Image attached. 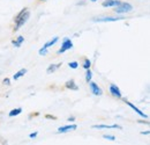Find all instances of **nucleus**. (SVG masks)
<instances>
[{"label":"nucleus","mask_w":150,"mask_h":145,"mask_svg":"<svg viewBox=\"0 0 150 145\" xmlns=\"http://www.w3.org/2000/svg\"><path fill=\"white\" fill-rule=\"evenodd\" d=\"M89 88H90V91H91V93L94 94L95 96H100V95H103V90H102L96 83H94L93 80L89 83Z\"/></svg>","instance_id":"5"},{"label":"nucleus","mask_w":150,"mask_h":145,"mask_svg":"<svg viewBox=\"0 0 150 145\" xmlns=\"http://www.w3.org/2000/svg\"><path fill=\"white\" fill-rule=\"evenodd\" d=\"M61 65H62V63H58V64H51V65H49V67L46 69V73H47V74H52L53 72H56Z\"/></svg>","instance_id":"12"},{"label":"nucleus","mask_w":150,"mask_h":145,"mask_svg":"<svg viewBox=\"0 0 150 145\" xmlns=\"http://www.w3.org/2000/svg\"><path fill=\"white\" fill-rule=\"evenodd\" d=\"M72 48H73V42H72V39H71L69 37H65L64 41H62V43H61V48L57 51V54L58 55L64 54V52L71 50Z\"/></svg>","instance_id":"3"},{"label":"nucleus","mask_w":150,"mask_h":145,"mask_svg":"<svg viewBox=\"0 0 150 145\" xmlns=\"http://www.w3.org/2000/svg\"><path fill=\"white\" fill-rule=\"evenodd\" d=\"M65 88H67V90H71V91H79V86L75 84L74 79L67 80V81L65 83Z\"/></svg>","instance_id":"11"},{"label":"nucleus","mask_w":150,"mask_h":145,"mask_svg":"<svg viewBox=\"0 0 150 145\" xmlns=\"http://www.w3.org/2000/svg\"><path fill=\"white\" fill-rule=\"evenodd\" d=\"M29 18H30V12H29V9H28V11H27V12L23 14V17H22V18H20L18 21H15V22H14L15 24H14L13 32H14V33H16V32H18V30L20 29V28L22 27V26H24V24L28 22Z\"/></svg>","instance_id":"2"},{"label":"nucleus","mask_w":150,"mask_h":145,"mask_svg":"<svg viewBox=\"0 0 150 145\" xmlns=\"http://www.w3.org/2000/svg\"><path fill=\"white\" fill-rule=\"evenodd\" d=\"M47 54H49V49H45V48H43V47L38 50V55H39V56H46Z\"/></svg>","instance_id":"20"},{"label":"nucleus","mask_w":150,"mask_h":145,"mask_svg":"<svg viewBox=\"0 0 150 145\" xmlns=\"http://www.w3.org/2000/svg\"><path fill=\"white\" fill-rule=\"evenodd\" d=\"M87 72H86V81L89 84L90 81H91V79H93V72H91V70L89 69V70H86Z\"/></svg>","instance_id":"19"},{"label":"nucleus","mask_w":150,"mask_h":145,"mask_svg":"<svg viewBox=\"0 0 150 145\" xmlns=\"http://www.w3.org/2000/svg\"><path fill=\"white\" fill-rule=\"evenodd\" d=\"M93 129H119V130H122V127L119 126V124H112V126H108V124H94L93 126Z\"/></svg>","instance_id":"9"},{"label":"nucleus","mask_w":150,"mask_h":145,"mask_svg":"<svg viewBox=\"0 0 150 145\" xmlns=\"http://www.w3.org/2000/svg\"><path fill=\"white\" fill-rule=\"evenodd\" d=\"M27 11H28V8H27V7H24V8H22V9L20 11L19 13H18V14H16V15L14 17V22H15V21H18V20H19L20 18H22V17H23V14H24V13H25Z\"/></svg>","instance_id":"18"},{"label":"nucleus","mask_w":150,"mask_h":145,"mask_svg":"<svg viewBox=\"0 0 150 145\" xmlns=\"http://www.w3.org/2000/svg\"><path fill=\"white\" fill-rule=\"evenodd\" d=\"M133 11V6H132L129 2H126V1H121V4L117 7H114L113 12L115 14H119V15H124V14H128Z\"/></svg>","instance_id":"1"},{"label":"nucleus","mask_w":150,"mask_h":145,"mask_svg":"<svg viewBox=\"0 0 150 145\" xmlns=\"http://www.w3.org/2000/svg\"><path fill=\"white\" fill-rule=\"evenodd\" d=\"M109 91H110V94L112 95L113 98H115V99H122V93H121L120 88L117 85L111 84L110 87H109Z\"/></svg>","instance_id":"4"},{"label":"nucleus","mask_w":150,"mask_h":145,"mask_svg":"<svg viewBox=\"0 0 150 145\" xmlns=\"http://www.w3.org/2000/svg\"><path fill=\"white\" fill-rule=\"evenodd\" d=\"M82 67L84 70H89L91 67V60L89 58H83V62H82Z\"/></svg>","instance_id":"17"},{"label":"nucleus","mask_w":150,"mask_h":145,"mask_svg":"<svg viewBox=\"0 0 150 145\" xmlns=\"http://www.w3.org/2000/svg\"><path fill=\"white\" fill-rule=\"evenodd\" d=\"M23 42H24V37L18 36L15 39H13V41H12V44H13L15 48H20V47L23 44Z\"/></svg>","instance_id":"14"},{"label":"nucleus","mask_w":150,"mask_h":145,"mask_svg":"<svg viewBox=\"0 0 150 145\" xmlns=\"http://www.w3.org/2000/svg\"><path fill=\"white\" fill-rule=\"evenodd\" d=\"M139 123H142V124H147V126H149V122H148V121H139Z\"/></svg>","instance_id":"27"},{"label":"nucleus","mask_w":150,"mask_h":145,"mask_svg":"<svg viewBox=\"0 0 150 145\" xmlns=\"http://www.w3.org/2000/svg\"><path fill=\"white\" fill-rule=\"evenodd\" d=\"M45 118H47V120H57V117L53 116V115H45Z\"/></svg>","instance_id":"25"},{"label":"nucleus","mask_w":150,"mask_h":145,"mask_svg":"<svg viewBox=\"0 0 150 145\" xmlns=\"http://www.w3.org/2000/svg\"><path fill=\"white\" fill-rule=\"evenodd\" d=\"M90 1H91V2H96V1H97V0H90Z\"/></svg>","instance_id":"30"},{"label":"nucleus","mask_w":150,"mask_h":145,"mask_svg":"<svg viewBox=\"0 0 150 145\" xmlns=\"http://www.w3.org/2000/svg\"><path fill=\"white\" fill-rule=\"evenodd\" d=\"M46 0H37V4H40V2H45Z\"/></svg>","instance_id":"29"},{"label":"nucleus","mask_w":150,"mask_h":145,"mask_svg":"<svg viewBox=\"0 0 150 145\" xmlns=\"http://www.w3.org/2000/svg\"><path fill=\"white\" fill-rule=\"evenodd\" d=\"M75 120H76V118H75V116H71V117H69L67 121H68L69 123H73V122H75Z\"/></svg>","instance_id":"26"},{"label":"nucleus","mask_w":150,"mask_h":145,"mask_svg":"<svg viewBox=\"0 0 150 145\" xmlns=\"http://www.w3.org/2000/svg\"><path fill=\"white\" fill-rule=\"evenodd\" d=\"M2 85H5V86H9V85H11V80H9V78H5V79L2 80Z\"/></svg>","instance_id":"23"},{"label":"nucleus","mask_w":150,"mask_h":145,"mask_svg":"<svg viewBox=\"0 0 150 145\" xmlns=\"http://www.w3.org/2000/svg\"><path fill=\"white\" fill-rule=\"evenodd\" d=\"M121 4V0H104L103 2H102V6L103 7H117V6H119Z\"/></svg>","instance_id":"10"},{"label":"nucleus","mask_w":150,"mask_h":145,"mask_svg":"<svg viewBox=\"0 0 150 145\" xmlns=\"http://www.w3.org/2000/svg\"><path fill=\"white\" fill-rule=\"evenodd\" d=\"M103 138L104 139H108V141H112V142H114L117 139L115 136H113V135H103Z\"/></svg>","instance_id":"22"},{"label":"nucleus","mask_w":150,"mask_h":145,"mask_svg":"<svg viewBox=\"0 0 150 145\" xmlns=\"http://www.w3.org/2000/svg\"><path fill=\"white\" fill-rule=\"evenodd\" d=\"M68 66H69L71 69H73V70H76V69L79 67V63H77L76 60H74V62H69Z\"/></svg>","instance_id":"21"},{"label":"nucleus","mask_w":150,"mask_h":145,"mask_svg":"<svg viewBox=\"0 0 150 145\" xmlns=\"http://www.w3.org/2000/svg\"><path fill=\"white\" fill-rule=\"evenodd\" d=\"M27 72H28V70H27V69H21V70H19L18 72L13 75V79H14V80H19L20 78L24 77V74H25Z\"/></svg>","instance_id":"15"},{"label":"nucleus","mask_w":150,"mask_h":145,"mask_svg":"<svg viewBox=\"0 0 150 145\" xmlns=\"http://www.w3.org/2000/svg\"><path fill=\"white\" fill-rule=\"evenodd\" d=\"M120 20H124L122 17H105V18H96L93 19V22H117V21H120Z\"/></svg>","instance_id":"6"},{"label":"nucleus","mask_w":150,"mask_h":145,"mask_svg":"<svg viewBox=\"0 0 150 145\" xmlns=\"http://www.w3.org/2000/svg\"><path fill=\"white\" fill-rule=\"evenodd\" d=\"M21 113H22V108H21V107H19V108H14L8 113V116H9V117H15V116L20 115Z\"/></svg>","instance_id":"16"},{"label":"nucleus","mask_w":150,"mask_h":145,"mask_svg":"<svg viewBox=\"0 0 150 145\" xmlns=\"http://www.w3.org/2000/svg\"><path fill=\"white\" fill-rule=\"evenodd\" d=\"M150 134V131H142L141 132V135H149Z\"/></svg>","instance_id":"28"},{"label":"nucleus","mask_w":150,"mask_h":145,"mask_svg":"<svg viewBox=\"0 0 150 145\" xmlns=\"http://www.w3.org/2000/svg\"><path fill=\"white\" fill-rule=\"evenodd\" d=\"M77 129L76 124H66V126H61V127L58 128L57 132L58 134H66V132H69V131H74Z\"/></svg>","instance_id":"7"},{"label":"nucleus","mask_w":150,"mask_h":145,"mask_svg":"<svg viewBox=\"0 0 150 145\" xmlns=\"http://www.w3.org/2000/svg\"><path fill=\"white\" fill-rule=\"evenodd\" d=\"M122 100H124V101H125V103H126V105H127L128 107H131V108L133 109V110H134V111H135V113H136V114H137L139 116H141L142 118H148V115H147V114H144V113H143L142 110H140V109L137 108V107H136L135 105H133L132 102L127 101L126 99H122Z\"/></svg>","instance_id":"8"},{"label":"nucleus","mask_w":150,"mask_h":145,"mask_svg":"<svg viewBox=\"0 0 150 145\" xmlns=\"http://www.w3.org/2000/svg\"><path fill=\"white\" fill-rule=\"evenodd\" d=\"M37 136H38V131H35V132H31V134L29 135V138L33 139V138H36Z\"/></svg>","instance_id":"24"},{"label":"nucleus","mask_w":150,"mask_h":145,"mask_svg":"<svg viewBox=\"0 0 150 145\" xmlns=\"http://www.w3.org/2000/svg\"><path fill=\"white\" fill-rule=\"evenodd\" d=\"M58 41H59V37H58V36L53 37V38H51L50 41H47V42H46V43L43 45V48H45V49H49V48H51V47L56 45Z\"/></svg>","instance_id":"13"}]
</instances>
